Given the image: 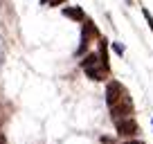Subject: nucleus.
<instances>
[{"instance_id":"1a4fd4ad","label":"nucleus","mask_w":153,"mask_h":144,"mask_svg":"<svg viewBox=\"0 0 153 144\" xmlns=\"http://www.w3.org/2000/svg\"><path fill=\"white\" fill-rule=\"evenodd\" d=\"M61 2H65V0H52V2H50V7H56V5H61Z\"/></svg>"},{"instance_id":"f03ea898","label":"nucleus","mask_w":153,"mask_h":144,"mask_svg":"<svg viewBox=\"0 0 153 144\" xmlns=\"http://www.w3.org/2000/svg\"><path fill=\"white\" fill-rule=\"evenodd\" d=\"M122 95H124V88H122V83H120V81H110L108 86H106V104H108L110 108L124 99Z\"/></svg>"},{"instance_id":"20e7f679","label":"nucleus","mask_w":153,"mask_h":144,"mask_svg":"<svg viewBox=\"0 0 153 144\" xmlns=\"http://www.w3.org/2000/svg\"><path fill=\"white\" fill-rule=\"evenodd\" d=\"M117 124V133L122 135V137H135V133H137V122L133 120V117H128V120H122V122H115Z\"/></svg>"},{"instance_id":"423d86ee","label":"nucleus","mask_w":153,"mask_h":144,"mask_svg":"<svg viewBox=\"0 0 153 144\" xmlns=\"http://www.w3.org/2000/svg\"><path fill=\"white\" fill-rule=\"evenodd\" d=\"M99 61L104 70L108 72V50H106V39H99Z\"/></svg>"},{"instance_id":"6e6552de","label":"nucleus","mask_w":153,"mask_h":144,"mask_svg":"<svg viewBox=\"0 0 153 144\" xmlns=\"http://www.w3.org/2000/svg\"><path fill=\"white\" fill-rule=\"evenodd\" d=\"M113 50H115L117 54H120V56L124 54V45H122V43H113Z\"/></svg>"},{"instance_id":"9d476101","label":"nucleus","mask_w":153,"mask_h":144,"mask_svg":"<svg viewBox=\"0 0 153 144\" xmlns=\"http://www.w3.org/2000/svg\"><path fill=\"white\" fill-rule=\"evenodd\" d=\"M122 144H144V142H140V140H128V142H122Z\"/></svg>"},{"instance_id":"39448f33","label":"nucleus","mask_w":153,"mask_h":144,"mask_svg":"<svg viewBox=\"0 0 153 144\" xmlns=\"http://www.w3.org/2000/svg\"><path fill=\"white\" fill-rule=\"evenodd\" d=\"M63 16L70 18V20H76V23L86 20V14H83L81 7H63Z\"/></svg>"},{"instance_id":"0eeeda50","label":"nucleus","mask_w":153,"mask_h":144,"mask_svg":"<svg viewBox=\"0 0 153 144\" xmlns=\"http://www.w3.org/2000/svg\"><path fill=\"white\" fill-rule=\"evenodd\" d=\"M142 14H144V18L149 20V25H151V32H153V16L149 14V9H142Z\"/></svg>"},{"instance_id":"f8f14e48","label":"nucleus","mask_w":153,"mask_h":144,"mask_svg":"<svg viewBox=\"0 0 153 144\" xmlns=\"http://www.w3.org/2000/svg\"><path fill=\"white\" fill-rule=\"evenodd\" d=\"M0 144H7V142H5V137H0Z\"/></svg>"},{"instance_id":"9b49d317","label":"nucleus","mask_w":153,"mask_h":144,"mask_svg":"<svg viewBox=\"0 0 153 144\" xmlns=\"http://www.w3.org/2000/svg\"><path fill=\"white\" fill-rule=\"evenodd\" d=\"M48 2H52V0H41V5H48Z\"/></svg>"},{"instance_id":"7ed1b4c3","label":"nucleus","mask_w":153,"mask_h":144,"mask_svg":"<svg viewBox=\"0 0 153 144\" xmlns=\"http://www.w3.org/2000/svg\"><path fill=\"white\" fill-rule=\"evenodd\" d=\"M92 39H99V32H97V27H95V23H92V20H86L83 32H81V48H79V54H83V50L90 45Z\"/></svg>"},{"instance_id":"f257e3e1","label":"nucleus","mask_w":153,"mask_h":144,"mask_svg":"<svg viewBox=\"0 0 153 144\" xmlns=\"http://www.w3.org/2000/svg\"><path fill=\"white\" fill-rule=\"evenodd\" d=\"M110 113H113V120H115V122L128 120V117L133 115V101H131L128 97L124 95V99H122L120 104H115L113 108H110Z\"/></svg>"}]
</instances>
